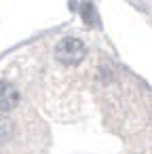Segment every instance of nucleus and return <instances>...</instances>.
Instances as JSON below:
<instances>
[{"label":"nucleus","instance_id":"nucleus-3","mask_svg":"<svg viewBox=\"0 0 152 154\" xmlns=\"http://www.w3.org/2000/svg\"><path fill=\"white\" fill-rule=\"evenodd\" d=\"M13 120L7 114H0V141H9L13 135Z\"/></svg>","mask_w":152,"mask_h":154},{"label":"nucleus","instance_id":"nucleus-2","mask_svg":"<svg viewBox=\"0 0 152 154\" xmlns=\"http://www.w3.org/2000/svg\"><path fill=\"white\" fill-rule=\"evenodd\" d=\"M19 103V93L13 85L9 82H0V114L11 112Z\"/></svg>","mask_w":152,"mask_h":154},{"label":"nucleus","instance_id":"nucleus-1","mask_svg":"<svg viewBox=\"0 0 152 154\" xmlns=\"http://www.w3.org/2000/svg\"><path fill=\"white\" fill-rule=\"evenodd\" d=\"M87 55V47L82 40L74 38V36H68V38H61L55 47V59L61 63V66H78Z\"/></svg>","mask_w":152,"mask_h":154}]
</instances>
